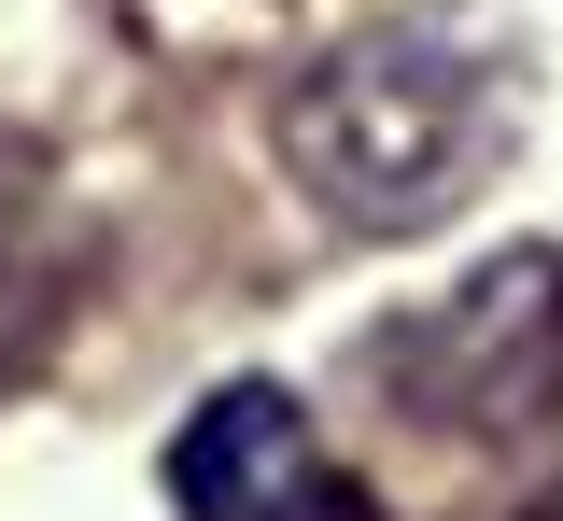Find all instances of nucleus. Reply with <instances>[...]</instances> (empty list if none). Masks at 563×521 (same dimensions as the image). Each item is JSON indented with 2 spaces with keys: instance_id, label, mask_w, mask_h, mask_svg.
Segmentation results:
<instances>
[{
  "instance_id": "1",
  "label": "nucleus",
  "mask_w": 563,
  "mask_h": 521,
  "mask_svg": "<svg viewBox=\"0 0 563 521\" xmlns=\"http://www.w3.org/2000/svg\"><path fill=\"white\" fill-rule=\"evenodd\" d=\"M507 128H521V43H493L479 14H380L296 71L282 169L352 240H422L493 184Z\"/></svg>"
},
{
  "instance_id": "2",
  "label": "nucleus",
  "mask_w": 563,
  "mask_h": 521,
  "mask_svg": "<svg viewBox=\"0 0 563 521\" xmlns=\"http://www.w3.org/2000/svg\"><path fill=\"white\" fill-rule=\"evenodd\" d=\"M366 367H380V395L409 423H437L465 451H507L536 423H563V240L451 282V297H422L409 324H380Z\"/></svg>"
},
{
  "instance_id": "3",
  "label": "nucleus",
  "mask_w": 563,
  "mask_h": 521,
  "mask_svg": "<svg viewBox=\"0 0 563 521\" xmlns=\"http://www.w3.org/2000/svg\"><path fill=\"white\" fill-rule=\"evenodd\" d=\"M296 494H310V423H296L282 380H225L184 409V437H169V508L184 521H282Z\"/></svg>"
},
{
  "instance_id": "4",
  "label": "nucleus",
  "mask_w": 563,
  "mask_h": 521,
  "mask_svg": "<svg viewBox=\"0 0 563 521\" xmlns=\"http://www.w3.org/2000/svg\"><path fill=\"white\" fill-rule=\"evenodd\" d=\"M282 521H395V508H366L352 479H324V465H310V494H296V508H282Z\"/></svg>"
},
{
  "instance_id": "5",
  "label": "nucleus",
  "mask_w": 563,
  "mask_h": 521,
  "mask_svg": "<svg viewBox=\"0 0 563 521\" xmlns=\"http://www.w3.org/2000/svg\"><path fill=\"white\" fill-rule=\"evenodd\" d=\"M521 521H563V479H550V494H536V508H521Z\"/></svg>"
}]
</instances>
